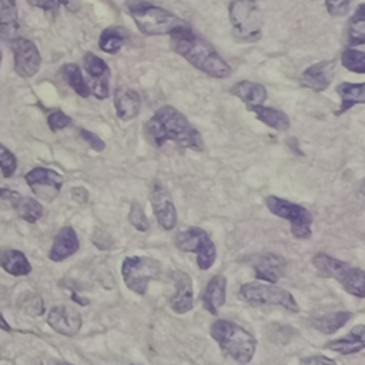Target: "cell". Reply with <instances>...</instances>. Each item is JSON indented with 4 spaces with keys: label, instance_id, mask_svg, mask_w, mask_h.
<instances>
[{
    "label": "cell",
    "instance_id": "cell-48",
    "mask_svg": "<svg viewBox=\"0 0 365 365\" xmlns=\"http://www.w3.org/2000/svg\"><path fill=\"white\" fill-rule=\"evenodd\" d=\"M241 365H247V364H241Z\"/></svg>",
    "mask_w": 365,
    "mask_h": 365
},
{
    "label": "cell",
    "instance_id": "cell-8",
    "mask_svg": "<svg viewBox=\"0 0 365 365\" xmlns=\"http://www.w3.org/2000/svg\"><path fill=\"white\" fill-rule=\"evenodd\" d=\"M265 205L268 211L289 222L291 234L297 240H308L312 235V221L314 217L308 208L301 204L279 198L277 195L265 197Z\"/></svg>",
    "mask_w": 365,
    "mask_h": 365
},
{
    "label": "cell",
    "instance_id": "cell-23",
    "mask_svg": "<svg viewBox=\"0 0 365 365\" xmlns=\"http://www.w3.org/2000/svg\"><path fill=\"white\" fill-rule=\"evenodd\" d=\"M230 94L240 98L245 104V108L252 106H261L268 97L267 88L262 84L251 80H240L234 83L230 87Z\"/></svg>",
    "mask_w": 365,
    "mask_h": 365
},
{
    "label": "cell",
    "instance_id": "cell-46",
    "mask_svg": "<svg viewBox=\"0 0 365 365\" xmlns=\"http://www.w3.org/2000/svg\"><path fill=\"white\" fill-rule=\"evenodd\" d=\"M1 58H3V57H1V50H0V64H1Z\"/></svg>",
    "mask_w": 365,
    "mask_h": 365
},
{
    "label": "cell",
    "instance_id": "cell-27",
    "mask_svg": "<svg viewBox=\"0 0 365 365\" xmlns=\"http://www.w3.org/2000/svg\"><path fill=\"white\" fill-rule=\"evenodd\" d=\"M248 111H251L257 120H259L261 123H264L265 125H268L269 128H274L277 131H285L289 128V118L288 115L277 108L272 107H267L264 104L261 106H252L247 108Z\"/></svg>",
    "mask_w": 365,
    "mask_h": 365
},
{
    "label": "cell",
    "instance_id": "cell-12",
    "mask_svg": "<svg viewBox=\"0 0 365 365\" xmlns=\"http://www.w3.org/2000/svg\"><path fill=\"white\" fill-rule=\"evenodd\" d=\"M150 202L158 225L165 231H171L177 224V210L168 190L158 180L151 184Z\"/></svg>",
    "mask_w": 365,
    "mask_h": 365
},
{
    "label": "cell",
    "instance_id": "cell-37",
    "mask_svg": "<svg viewBox=\"0 0 365 365\" xmlns=\"http://www.w3.org/2000/svg\"><path fill=\"white\" fill-rule=\"evenodd\" d=\"M21 200V195L9 188H0V211H7V210H14Z\"/></svg>",
    "mask_w": 365,
    "mask_h": 365
},
{
    "label": "cell",
    "instance_id": "cell-31",
    "mask_svg": "<svg viewBox=\"0 0 365 365\" xmlns=\"http://www.w3.org/2000/svg\"><path fill=\"white\" fill-rule=\"evenodd\" d=\"M61 74L66 83L74 90L76 94H78L83 98H87L91 94L90 86L83 77V73L80 67L76 63H67L61 67Z\"/></svg>",
    "mask_w": 365,
    "mask_h": 365
},
{
    "label": "cell",
    "instance_id": "cell-13",
    "mask_svg": "<svg viewBox=\"0 0 365 365\" xmlns=\"http://www.w3.org/2000/svg\"><path fill=\"white\" fill-rule=\"evenodd\" d=\"M14 56V71L23 78H30L40 70L41 56L37 46L29 40L19 37L10 43Z\"/></svg>",
    "mask_w": 365,
    "mask_h": 365
},
{
    "label": "cell",
    "instance_id": "cell-10",
    "mask_svg": "<svg viewBox=\"0 0 365 365\" xmlns=\"http://www.w3.org/2000/svg\"><path fill=\"white\" fill-rule=\"evenodd\" d=\"M175 247L182 252H192L197 257V267L210 269L217 259V248L204 228L188 227L175 235Z\"/></svg>",
    "mask_w": 365,
    "mask_h": 365
},
{
    "label": "cell",
    "instance_id": "cell-18",
    "mask_svg": "<svg viewBox=\"0 0 365 365\" xmlns=\"http://www.w3.org/2000/svg\"><path fill=\"white\" fill-rule=\"evenodd\" d=\"M334 73H335L334 60L318 61L315 64H311L302 71L301 84L302 87L309 88L315 93L325 91L334 78Z\"/></svg>",
    "mask_w": 365,
    "mask_h": 365
},
{
    "label": "cell",
    "instance_id": "cell-6",
    "mask_svg": "<svg viewBox=\"0 0 365 365\" xmlns=\"http://www.w3.org/2000/svg\"><path fill=\"white\" fill-rule=\"evenodd\" d=\"M228 17L232 36L240 43H254L262 34V13L257 0H231Z\"/></svg>",
    "mask_w": 365,
    "mask_h": 365
},
{
    "label": "cell",
    "instance_id": "cell-14",
    "mask_svg": "<svg viewBox=\"0 0 365 365\" xmlns=\"http://www.w3.org/2000/svg\"><path fill=\"white\" fill-rule=\"evenodd\" d=\"M248 265L254 269L255 278L262 282L275 284L285 275L287 261L282 255L275 252L252 254L245 258Z\"/></svg>",
    "mask_w": 365,
    "mask_h": 365
},
{
    "label": "cell",
    "instance_id": "cell-41",
    "mask_svg": "<svg viewBox=\"0 0 365 365\" xmlns=\"http://www.w3.org/2000/svg\"><path fill=\"white\" fill-rule=\"evenodd\" d=\"M30 6L41 9L44 11H51V10H57L60 3L58 0H26Z\"/></svg>",
    "mask_w": 365,
    "mask_h": 365
},
{
    "label": "cell",
    "instance_id": "cell-3",
    "mask_svg": "<svg viewBox=\"0 0 365 365\" xmlns=\"http://www.w3.org/2000/svg\"><path fill=\"white\" fill-rule=\"evenodd\" d=\"M210 335L222 354L238 364H248L255 354L257 339L254 335L230 319H215L210 327Z\"/></svg>",
    "mask_w": 365,
    "mask_h": 365
},
{
    "label": "cell",
    "instance_id": "cell-25",
    "mask_svg": "<svg viewBox=\"0 0 365 365\" xmlns=\"http://www.w3.org/2000/svg\"><path fill=\"white\" fill-rule=\"evenodd\" d=\"M0 37L10 43L20 37L16 0H0Z\"/></svg>",
    "mask_w": 365,
    "mask_h": 365
},
{
    "label": "cell",
    "instance_id": "cell-34",
    "mask_svg": "<svg viewBox=\"0 0 365 365\" xmlns=\"http://www.w3.org/2000/svg\"><path fill=\"white\" fill-rule=\"evenodd\" d=\"M128 220L133 224V227L141 232H145L150 228V221L145 217L144 208L138 201H131L130 205V212H128Z\"/></svg>",
    "mask_w": 365,
    "mask_h": 365
},
{
    "label": "cell",
    "instance_id": "cell-21",
    "mask_svg": "<svg viewBox=\"0 0 365 365\" xmlns=\"http://www.w3.org/2000/svg\"><path fill=\"white\" fill-rule=\"evenodd\" d=\"M225 295H227V278L222 274L214 275L201 297L202 308L210 312L211 315H217L220 308L225 304Z\"/></svg>",
    "mask_w": 365,
    "mask_h": 365
},
{
    "label": "cell",
    "instance_id": "cell-29",
    "mask_svg": "<svg viewBox=\"0 0 365 365\" xmlns=\"http://www.w3.org/2000/svg\"><path fill=\"white\" fill-rule=\"evenodd\" d=\"M346 43L351 47L365 44V3L358 4L348 20Z\"/></svg>",
    "mask_w": 365,
    "mask_h": 365
},
{
    "label": "cell",
    "instance_id": "cell-30",
    "mask_svg": "<svg viewBox=\"0 0 365 365\" xmlns=\"http://www.w3.org/2000/svg\"><path fill=\"white\" fill-rule=\"evenodd\" d=\"M128 37V31L120 26H110L104 29L98 37V47L104 53H117Z\"/></svg>",
    "mask_w": 365,
    "mask_h": 365
},
{
    "label": "cell",
    "instance_id": "cell-19",
    "mask_svg": "<svg viewBox=\"0 0 365 365\" xmlns=\"http://www.w3.org/2000/svg\"><path fill=\"white\" fill-rule=\"evenodd\" d=\"M114 108L115 115L121 121H130L140 113L141 97L134 88L125 86L117 87L114 91Z\"/></svg>",
    "mask_w": 365,
    "mask_h": 365
},
{
    "label": "cell",
    "instance_id": "cell-44",
    "mask_svg": "<svg viewBox=\"0 0 365 365\" xmlns=\"http://www.w3.org/2000/svg\"><path fill=\"white\" fill-rule=\"evenodd\" d=\"M0 328H1L3 331H6V332H10V331H11L10 325L7 324V321L4 319V317L1 315V312H0Z\"/></svg>",
    "mask_w": 365,
    "mask_h": 365
},
{
    "label": "cell",
    "instance_id": "cell-22",
    "mask_svg": "<svg viewBox=\"0 0 365 365\" xmlns=\"http://www.w3.org/2000/svg\"><path fill=\"white\" fill-rule=\"evenodd\" d=\"M325 348L341 355H352L361 352L365 349V325H355L345 336L327 342Z\"/></svg>",
    "mask_w": 365,
    "mask_h": 365
},
{
    "label": "cell",
    "instance_id": "cell-9",
    "mask_svg": "<svg viewBox=\"0 0 365 365\" xmlns=\"http://www.w3.org/2000/svg\"><path fill=\"white\" fill-rule=\"evenodd\" d=\"M161 262L155 258L133 255L123 259L121 275L124 284L130 291L137 295H144L148 284L153 279H158L161 277Z\"/></svg>",
    "mask_w": 365,
    "mask_h": 365
},
{
    "label": "cell",
    "instance_id": "cell-28",
    "mask_svg": "<svg viewBox=\"0 0 365 365\" xmlns=\"http://www.w3.org/2000/svg\"><path fill=\"white\" fill-rule=\"evenodd\" d=\"M352 318V312L349 311H335L328 312L311 319V327L319 331L321 334L331 335L338 329L344 328Z\"/></svg>",
    "mask_w": 365,
    "mask_h": 365
},
{
    "label": "cell",
    "instance_id": "cell-11",
    "mask_svg": "<svg viewBox=\"0 0 365 365\" xmlns=\"http://www.w3.org/2000/svg\"><path fill=\"white\" fill-rule=\"evenodd\" d=\"M24 181L31 188L34 195L44 201H53L58 195L64 178L54 170L36 167L24 175Z\"/></svg>",
    "mask_w": 365,
    "mask_h": 365
},
{
    "label": "cell",
    "instance_id": "cell-7",
    "mask_svg": "<svg viewBox=\"0 0 365 365\" xmlns=\"http://www.w3.org/2000/svg\"><path fill=\"white\" fill-rule=\"evenodd\" d=\"M238 294L242 301H245L251 305H257V307L272 305V307L285 308L287 311H291V312L299 311L298 302L295 301L294 295L289 291H287L275 284L262 282V281H257V279L250 281L240 287Z\"/></svg>",
    "mask_w": 365,
    "mask_h": 365
},
{
    "label": "cell",
    "instance_id": "cell-43",
    "mask_svg": "<svg viewBox=\"0 0 365 365\" xmlns=\"http://www.w3.org/2000/svg\"><path fill=\"white\" fill-rule=\"evenodd\" d=\"M58 3L63 4L71 13H77L80 10V7H81L80 0H58Z\"/></svg>",
    "mask_w": 365,
    "mask_h": 365
},
{
    "label": "cell",
    "instance_id": "cell-40",
    "mask_svg": "<svg viewBox=\"0 0 365 365\" xmlns=\"http://www.w3.org/2000/svg\"><path fill=\"white\" fill-rule=\"evenodd\" d=\"M299 365H338L332 358L324 356V355H314V356H308L304 358Z\"/></svg>",
    "mask_w": 365,
    "mask_h": 365
},
{
    "label": "cell",
    "instance_id": "cell-24",
    "mask_svg": "<svg viewBox=\"0 0 365 365\" xmlns=\"http://www.w3.org/2000/svg\"><path fill=\"white\" fill-rule=\"evenodd\" d=\"M341 98L339 108L335 110V115H342L358 104H365V83H349L342 81L335 88Z\"/></svg>",
    "mask_w": 365,
    "mask_h": 365
},
{
    "label": "cell",
    "instance_id": "cell-1",
    "mask_svg": "<svg viewBox=\"0 0 365 365\" xmlns=\"http://www.w3.org/2000/svg\"><path fill=\"white\" fill-rule=\"evenodd\" d=\"M144 133L148 141L158 148L165 143H174L182 150L204 151L205 148L201 133L180 110L170 104L155 110L147 120Z\"/></svg>",
    "mask_w": 365,
    "mask_h": 365
},
{
    "label": "cell",
    "instance_id": "cell-36",
    "mask_svg": "<svg viewBox=\"0 0 365 365\" xmlns=\"http://www.w3.org/2000/svg\"><path fill=\"white\" fill-rule=\"evenodd\" d=\"M47 124H48V128L53 133H56V131H60V130L68 127L71 124V118L64 111L54 110L47 115Z\"/></svg>",
    "mask_w": 365,
    "mask_h": 365
},
{
    "label": "cell",
    "instance_id": "cell-39",
    "mask_svg": "<svg viewBox=\"0 0 365 365\" xmlns=\"http://www.w3.org/2000/svg\"><path fill=\"white\" fill-rule=\"evenodd\" d=\"M80 137L96 151H103L106 148V143L93 131H88L86 128H80Z\"/></svg>",
    "mask_w": 365,
    "mask_h": 365
},
{
    "label": "cell",
    "instance_id": "cell-20",
    "mask_svg": "<svg viewBox=\"0 0 365 365\" xmlns=\"http://www.w3.org/2000/svg\"><path fill=\"white\" fill-rule=\"evenodd\" d=\"M78 248H80V241L76 231L71 227H63L54 235L48 258L51 261L60 262L71 257L73 254H76Z\"/></svg>",
    "mask_w": 365,
    "mask_h": 365
},
{
    "label": "cell",
    "instance_id": "cell-4",
    "mask_svg": "<svg viewBox=\"0 0 365 365\" xmlns=\"http://www.w3.org/2000/svg\"><path fill=\"white\" fill-rule=\"evenodd\" d=\"M125 7L137 29L145 36H170L175 30L188 26L185 20L173 11L145 0H128Z\"/></svg>",
    "mask_w": 365,
    "mask_h": 365
},
{
    "label": "cell",
    "instance_id": "cell-16",
    "mask_svg": "<svg viewBox=\"0 0 365 365\" xmlns=\"http://www.w3.org/2000/svg\"><path fill=\"white\" fill-rule=\"evenodd\" d=\"M46 321L56 332L66 336H74L83 325L80 311L67 304L54 305L48 311Z\"/></svg>",
    "mask_w": 365,
    "mask_h": 365
},
{
    "label": "cell",
    "instance_id": "cell-47",
    "mask_svg": "<svg viewBox=\"0 0 365 365\" xmlns=\"http://www.w3.org/2000/svg\"><path fill=\"white\" fill-rule=\"evenodd\" d=\"M60 365H73V364H60Z\"/></svg>",
    "mask_w": 365,
    "mask_h": 365
},
{
    "label": "cell",
    "instance_id": "cell-42",
    "mask_svg": "<svg viewBox=\"0 0 365 365\" xmlns=\"http://www.w3.org/2000/svg\"><path fill=\"white\" fill-rule=\"evenodd\" d=\"M70 192H71V198L78 204H84L88 200V191L84 187H73Z\"/></svg>",
    "mask_w": 365,
    "mask_h": 365
},
{
    "label": "cell",
    "instance_id": "cell-33",
    "mask_svg": "<svg viewBox=\"0 0 365 365\" xmlns=\"http://www.w3.org/2000/svg\"><path fill=\"white\" fill-rule=\"evenodd\" d=\"M341 64L352 73L365 74V51L348 47L341 54Z\"/></svg>",
    "mask_w": 365,
    "mask_h": 365
},
{
    "label": "cell",
    "instance_id": "cell-45",
    "mask_svg": "<svg viewBox=\"0 0 365 365\" xmlns=\"http://www.w3.org/2000/svg\"><path fill=\"white\" fill-rule=\"evenodd\" d=\"M362 194H364V197H365V180H364V182H362Z\"/></svg>",
    "mask_w": 365,
    "mask_h": 365
},
{
    "label": "cell",
    "instance_id": "cell-35",
    "mask_svg": "<svg viewBox=\"0 0 365 365\" xmlns=\"http://www.w3.org/2000/svg\"><path fill=\"white\" fill-rule=\"evenodd\" d=\"M16 168H17V160H16L14 154L0 143V170H1L3 177H6V178L11 177L14 174Z\"/></svg>",
    "mask_w": 365,
    "mask_h": 365
},
{
    "label": "cell",
    "instance_id": "cell-17",
    "mask_svg": "<svg viewBox=\"0 0 365 365\" xmlns=\"http://www.w3.org/2000/svg\"><path fill=\"white\" fill-rule=\"evenodd\" d=\"M174 294L170 298V307L175 314H185L194 308V288L191 277L181 269L171 274Z\"/></svg>",
    "mask_w": 365,
    "mask_h": 365
},
{
    "label": "cell",
    "instance_id": "cell-26",
    "mask_svg": "<svg viewBox=\"0 0 365 365\" xmlns=\"http://www.w3.org/2000/svg\"><path fill=\"white\" fill-rule=\"evenodd\" d=\"M0 267L14 277L29 275L31 272L27 257L21 251L11 248H0Z\"/></svg>",
    "mask_w": 365,
    "mask_h": 365
},
{
    "label": "cell",
    "instance_id": "cell-2",
    "mask_svg": "<svg viewBox=\"0 0 365 365\" xmlns=\"http://www.w3.org/2000/svg\"><path fill=\"white\" fill-rule=\"evenodd\" d=\"M171 48L192 67L214 78H225L231 74L230 64L205 38L200 37L190 24L170 34Z\"/></svg>",
    "mask_w": 365,
    "mask_h": 365
},
{
    "label": "cell",
    "instance_id": "cell-32",
    "mask_svg": "<svg viewBox=\"0 0 365 365\" xmlns=\"http://www.w3.org/2000/svg\"><path fill=\"white\" fill-rule=\"evenodd\" d=\"M14 210L21 220H24L30 224H34L36 221H38V218L44 212L43 205L33 197H21V200L19 201V204Z\"/></svg>",
    "mask_w": 365,
    "mask_h": 365
},
{
    "label": "cell",
    "instance_id": "cell-38",
    "mask_svg": "<svg viewBox=\"0 0 365 365\" xmlns=\"http://www.w3.org/2000/svg\"><path fill=\"white\" fill-rule=\"evenodd\" d=\"M351 0H325V7L332 17H342L349 10Z\"/></svg>",
    "mask_w": 365,
    "mask_h": 365
},
{
    "label": "cell",
    "instance_id": "cell-15",
    "mask_svg": "<svg viewBox=\"0 0 365 365\" xmlns=\"http://www.w3.org/2000/svg\"><path fill=\"white\" fill-rule=\"evenodd\" d=\"M83 67L91 80V94L97 100H106L110 96V68L107 63L91 51L84 53Z\"/></svg>",
    "mask_w": 365,
    "mask_h": 365
},
{
    "label": "cell",
    "instance_id": "cell-5",
    "mask_svg": "<svg viewBox=\"0 0 365 365\" xmlns=\"http://www.w3.org/2000/svg\"><path fill=\"white\" fill-rule=\"evenodd\" d=\"M311 262L319 277L332 278L338 281L348 294L356 298H365V271L364 269L354 267L335 257H331L322 251L317 252L311 258Z\"/></svg>",
    "mask_w": 365,
    "mask_h": 365
}]
</instances>
